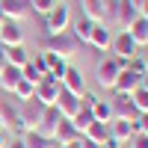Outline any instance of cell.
Wrapping results in <instances>:
<instances>
[{
	"instance_id": "30",
	"label": "cell",
	"mask_w": 148,
	"mask_h": 148,
	"mask_svg": "<svg viewBox=\"0 0 148 148\" xmlns=\"http://www.w3.org/2000/svg\"><path fill=\"white\" fill-rule=\"evenodd\" d=\"M127 68H130L133 74H139V77H145V74H148V59H145L142 53H136V56L127 62Z\"/></svg>"
},
{
	"instance_id": "43",
	"label": "cell",
	"mask_w": 148,
	"mask_h": 148,
	"mask_svg": "<svg viewBox=\"0 0 148 148\" xmlns=\"http://www.w3.org/2000/svg\"><path fill=\"white\" fill-rule=\"evenodd\" d=\"M0 92H3V89H0Z\"/></svg>"
},
{
	"instance_id": "25",
	"label": "cell",
	"mask_w": 148,
	"mask_h": 148,
	"mask_svg": "<svg viewBox=\"0 0 148 148\" xmlns=\"http://www.w3.org/2000/svg\"><path fill=\"white\" fill-rule=\"evenodd\" d=\"M6 59H9V65H18V68H24V65L30 62V51H27V45L6 47Z\"/></svg>"
},
{
	"instance_id": "7",
	"label": "cell",
	"mask_w": 148,
	"mask_h": 148,
	"mask_svg": "<svg viewBox=\"0 0 148 148\" xmlns=\"http://www.w3.org/2000/svg\"><path fill=\"white\" fill-rule=\"evenodd\" d=\"M0 45H3V47L24 45V30H21L18 21H9V18L0 21Z\"/></svg>"
},
{
	"instance_id": "37",
	"label": "cell",
	"mask_w": 148,
	"mask_h": 148,
	"mask_svg": "<svg viewBox=\"0 0 148 148\" xmlns=\"http://www.w3.org/2000/svg\"><path fill=\"white\" fill-rule=\"evenodd\" d=\"M6 65H9V59H6V47L0 45V68H6Z\"/></svg>"
},
{
	"instance_id": "3",
	"label": "cell",
	"mask_w": 148,
	"mask_h": 148,
	"mask_svg": "<svg viewBox=\"0 0 148 148\" xmlns=\"http://www.w3.org/2000/svg\"><path fill=\"white\" fill-rule=\"evenodd\" d=\"M110 51H113V56L121 62V68H127V62L139 53V47H136V42L130 39L127 30H121L119 36H113V47H110Z\"/></svg>"
},
{
	"instance_id": "34",
	"label": "cell",
	"mask_w": 148,
	"mask_h": 148,
	"mask_svg": "<svg viewBox=\"0 0 148 148\" xmlns=\"http://www.w3.org/2000/svg\"><path fill=\"white\" fill-rule=\"evenodd\" d=\"M136 130H139V133H148V113H139V119H136Z\"/></svg>"
},
{
	"instance_id": "6",
	"label": "cell",
	"mask_w": 148,
	"mask_h": 148,
	"mask_svg": "<svg viewBox=\"0 0 148 148\" xmlns=\"http://www.w3.org/2000/svg\"><path fill=\"white\" fill-rule=\"evenodd\" d=\"M113 119H125V121H136L139 119V110L133 107L130 95L116 92V98H113Z\"/></svg>"
},
{
	"instance_id": "32",
	"label": "cell",
	"mask_w": 148,
	"mask_h": 148,
	"mask_svg": "<svg viewBox=\"0 0 148 148\" xmlns=\"http://www.w3.org/2000/svg\"><path fill=\"white\" fill-rule=\"evenodd\" d=\"M21 74H24V80H30V83H39V80H42V71L36 68L33 62H27V65H24V68H21Z\"/></svg>"
},
{
	"instance_id": "19",
	"label": "cell",
	"mask_w": 148,
	"mask_h": 148,
	"mask_svg": "<svg viewBox=\"0 0 148 148\" xmlns=\"http://www.w3.org/2000/svg\"><path fill=\"white\" fill-rule=\"evenodd\" d=\"M95 24H98V21L86 18V15H80L77 21H71V33H74V39H77L80 45H89V36H92V30H95Z\"/></svg>"
},
{
	"instance_id": "33",
	"label": "cell",
	"mask_w": 148,
	"mask_h": 148,
	"mask_svg": "<svg viewBox=\"0 0 148 148\" xmlns=\"http://www.w3.org/2000/svg\"><path fill=\"white\" fill-rule=\"evenodd\" d=\"M130 148H148V133H133V136H130V142H127Z\"/></svg>"
},
{
	"instance_id": "28",
	"label": "cell",
	"mask_w": 148,
	"mask_h": 148,
	"mask_svg": "<svg viewBox=\"0 0 148 148\" xmlns=\"http://www.w3.org/2000/svg\"><path fill=\"white\" fill-rule=\"evenodd\" d=\"M71 121H74V127H77V130H80V136H83V133H86V127H89L92 121H95V119H92V110H80V113L74 116Z\"/></svg>"
},
{
	"instance_id": "24",
	"label": "cell",
	"mask_w": 148,
	"mask_h": 148,
	"mask_svg": "<svg viewBox=\"0 0 148 148\" xmlns=\"http://www.w3.org/2000/svg\"><path fill=\"white\" fill-rule=\"evenodd\" d=\"M24 145H27V148H59L53 139H47V136H42V133L39 130H27V133H24Z\"/></svg>"
},
{
	"instance_id": "12",
	"label": "cell",
	"mask_w": 148,
	"mask_h": 148,
	"mask_svg": "<svg viewBox=\"0 0 148 148\" xmlns=\"http://www.w3.org/2000/svg\"><path fill=\"white\" fill-rule=\"evenodd\" d=\"M0 15L9 21H21L30 15V0H0Z\"/></svg>"
},
{
	"instance_id": "35",
	"label": "cell",
	"mask_w": 148,
	"mask_h": 148,
	"mask_svg": "<svg viewBox=\"0 0 148 148\" xmlns=\"http://www.w3.org/2000/svg\"><path fill=\"white\" fill-rule=\"evenodd\" d=\"M6 148H27V145H24V139H21V136H12V139L6 142Z\"/></svg>"
},
{
	"instance_id": "15",
	"label": "cell",
	"mask_w": 148,
	"mask_h": 148,
	"mask_svg": "<svg viewBox=\"0 0 148 148\" xmlns=\"http://www.w3.org/2000/svg\"><path fill=\"white\" fill-rule=\"evenodd\" d=\"M77 139H80V130L74 127V121L71 119H62L59 127H56V133H53V142L62 148V145H71V142H77Z\"/></svg>"
},
{
	"instance_id": "10",
	"label": "cell",
	"mask_w": 148,
	"mask_h": 148,
	"mask_svg": "<svg viewBox=\"0 0 148 148\" xmlns=\"http://www.w3.org/2000/svg\"><path fill=\"white\" fill-rule=\"evenodd\" d=\"M89 47H95L98 53H107L110 47H113V33L107 30L104 21L95 24V30H92V36H89Z\"/></svg>"
},
{
	"instance_id": "4",
	"label": "cell",
	"mask_w": 148,
	"mask_h": 148,
	"mask_svg": "<svg viewBox=\"0 0 148 148\" xmlns=\"http://www.w3.org/2000/svg\"><path fill=\"white\" fill-rule=\"evenodd\" d=\"M119 74H121V62H119L116 56H107V59H101V62H98V71H95L98 86H101V89H116Z\"/></svg>"
},
{
	"instance_id": "39",
	"label": "cell",
	"mask_w": 148,
	"mask_h": 148,
	"mask_svg": "<svg viewBox=\"0 0 148 148\" xmlns=\"http://www.w3.org/2000/svg\"><path fill=\"white\" fill-rule=\"evenodd\" d=\"M6 142H9L6 139V130H0V148H6Z\"/></svg>"
},
{
	"instance_id": "38",
	"label": "cell",
	"mask_w": 148,
	"mask_h": 148,
	"mask_svg": "<svg viewBox=\"0 0 148 148\" xmlns=\"http://www.w3.org/2000/svg\"><path fill=\"white\" fill-rule=\"evenodd\" d=\"M127 3H130V6H133V9H136V12H139V9H142V6H145V0H127Z\"/></svg>"
},
{
	"instance_id": "42",
	"label": "cell",
	"mask_w": 148,
	"mask_h": 148,
	"mask_svg": "<svg viewBox=\"0 0 148 148\" xmlns=\"http://www.w3.org/2000/svg\"><path fill=\"white\" fill-rule=\"evenodd\" d=\"M0 130H6V121H3V116H0Z\"/></svg>"
},
{
	"instance_id": "40",
	"label": "cell",
	"mask_w": 148,
	"mask_h": 148,
	"mask_svg": "<svg viewBox=\"0 0 148 148\" xmlns=\"http://www.w3.org/2000/svg\"><path fill=\"white\" fill-rule=\"evenodd\" d=\"M139 15H142V18H148V0H145V6L139 9Z\"/></svg>"
},
{
	"instance_id": "27",
	"label": "cell",
	"mask_w": 148,
	"mask_h": 148,
	"mask_svg": "<svg viewBox=\"0 0 148 148\" xmlns=\"http://www.w3.org/2000/svg\"><path fill=\"white\" fill-rule=\"evenodd\" d=\"M12 98H15L18 104H24V101H33L36 98V83H30V80H24L21 77V83L12 89Z\"/></svg>"
},
{
	"instance_id": "41",
	"label": "cell",
	"mask_w": 148,
	"mask_h": 148,
	"mask_svg": "<svg viewBox=\"0 0 148 148\" xmlns=\"http://www.w3.org/2000/svg\"><path fill=\"white\" fill-rule=\"evenodd\" d=\"M142 89H148V74H145V77H142Z\"/></svg>"
},
{
	"instance_id": "36",
	"label": "cell",
	"mask_w": 148,
	"mask_h": 148,
	"mask_svg": "<svg viewBox=\"0 0 148 148\" xmlns=\"http://www.w3.org/2000/svg\"><path fill=\"white\" fill-rule=\"evenodd\" d=\"M77 148H101V145H98V142H92V139H86V136H80Z\"/></svg>"
},
{
	"instance_id": "31",
	"label": "cell",
	"mask_w": 148,
	"mask_h": 148,
	"mask_svg": "<svg viewBox=\"0 0 148 148\" xmlns=\"http://www.w3.org/2000/svg\"><path fill=\"white\" fill-rule=\"evenodd\" d=\"M56 3H62V0H30V9H36V12L45 18V15H47V12H51Z\"/></svg>"
},
{
	"instance_id": "8",
	"label": "cell",
	"mask_w": 148,
	"mask_h": 148,
	"mask_svg": "<svg viewBox=\"0 0 148 148\" xmlns=\"http://www.w3.org/2000/svg\"><path fill=\"white\" fill-rule=\"evenodd\" d=\"M42 113H45V107H42L39 101H36V98H33V101H24V104H18V116H21V121H24V125H27L30 130H36V127H39V119H42Z\"/></svg>"
},
{
	"instance_id": "20",
	"label": "cell",
	"mask_w": 148,
	"mask_h": 148,
	"mask_svg": "<svg viewBox=\"0 0 148 148\" xmlns=\"http://www.w3.org/2000/svg\"><path fill=\"white\" fill-rule=\"evenodd\" d=\"M21 77H24V74H21L18 65H6V68H0V89L12 95V89L21 83Z\"/></svg>"
},
{
	"instance_id": "16",
	"label": "cell",
	"mask_w": 148,
	"mask_h": 148,
	"mask_svg": "<svg viewBox=\"0 0 148 148\" xmlns=\"http://www.w3.org/2000/svg\"><path fill=\"white\" fill-rule=\"evenodd\" d=\"M113 18L119 21V27H121V30H127L130 24H133V21L139 18V12L133 9V6L127 3V0H116V9H113Z\"/></svg>"
},
{
	"instance_id": "26",
	"label": "cell",
	"mask_w": 148,
	"mask_h": 148,
	"mask_svg": "<svg viewBox=\"0 0 148 148\" xmlns=\"http://www.w3.org/2000/svg\"><path fill=\"white\" fill-rule=\"evenodd\" d=\"M92 119L110 125V121H113V101H101V98H98V101L92 104Z\"/></svg>"
},
{
	"instance_id": "23",
	"label": "cell",
	"mask_w": 148,
	"mask_h": 148,
	"mask_svg": "<svg viewBox=\"0 0 148 148\" xmlns=\"http://www.w3.org/2000/svg\"><path fill=\"white\" fill-rule=\"evenodd\" d=\"M86 139H92V142H98L104 148V142L110 139V125H104V121H92L89 127H86V133H83Z\"/></svg>"
},
{
	"instance_id": "11",
	"label": "cell",
	"mask_w": 148,
	"mask_h": 148,
	"mask_svg": "<svg viewBox=\"0 0 148 148\" xmlns=\"http://www.w3.org/2000/svg\"><path fill=\"white\" fill-rule=\"evenodd\" d=\"M59 121H62V116H59V110L56 107H45V113H42V119H39V130L42 136H47V139H53V133H56V127H59Z\"/></svg>"
},
{
	"instance_id": "29",
	"label": "cell",
	"mask_w": 148,
	"mask_h": 148,
	"mask_svg": "<svg viewBox=\"0 0 148 148\" xmlns=\"http://www.w3.org/2000/svg\"><path fill=\"white\" fill-rule=\"evenodd\" d=\"M130 101H133V107H136L139 113H148V89H142V86H139V89L130 95Z\"/></svg>"
},
{
	"instance_id": "5",
	"label": "cell",
	"mask_w": 148,
	"mask_h": 148,
	"mask_svg": "<svg viewBox=\"0 0 148 148\" xmlns=\"http://www.w3.org/2000/svg\"><path fill=\"white\" fill-rule=\"evenodd\" d=\"M59 92H62V83L47 77V74H42V80L36 83V101H39L42 107H56V98Z\"/></svg>"
},
{
	"instance_id": "17",
	"label": "cell",
	"mask_w": 148,
	"mask_h": 148,
	"mask_svg": "<svg viewBox=\"0 0 148 148\" xmlns=\"http://www.w3.org/2000/svg\"><path fill=\"white\" fill-rule=\"evenodd\" d=\"M142 86V77L139 74H133L130 68H121V74H119V80H116V89L113 92H125V95H133Z\"/></svg>"
},
{
	"instance_id": "2",
	"label": "cell",
	"mask_w": 148,
	"mask_h": 148,
	"mask_svg": "<svg viewBox=\"0 0 148 148\" xmlns=\"http://www.w3.org/2000/svg\"><path fill=\"white\" fill-rule=\"evenodd\" d=\"M65 30H71V9L65 3H56L45 15V33L47 36H56V33H65Z\"/></svg>"
},
{
	"instance_id": "1",
	"label": "cell",
	"mask_w": 148,
	"mask_h": 148,
	"mask_svg": "<svg viewBox=\"0 0 148 148\" xmlns=\"http://www.w3.org/2000/svg\"><path fill=\"white\" fill-rule=\"evenodd\" d=\"M80 42L74 39V33L65 30V33H56V36H47V42H45V51L47 53H56V56H62V59H71V56H77L80 53Z\"/></svg>"
},
{
	"instance_id": "9",
	"label": "cell",
	"mask_w": 148,
	"mask_h": 148,
	"mask_svg": "<svg viewBox=\"0 0 148 148\" xmlns=\"http://www.w3.org/2000/svg\"><path fill=\"white\" fill-rule=\"evenodd\" d=\"M62 89L71 92V95H77V98L86 92V77H83L80 68H74V65L65 68V74H62Z\"/></svg>"
},
{
	"instance_id": "21",
	"label": "cell",
	"mask_w": 148,
	"mask_h": 148,
	"mask_svg": "<svg viewBox=\"0 0 148 148\" xmlns=\"http://www.w3.org/2000/svg\"><path fill=\"white\" fill-rule=\"evenodd\" d=\"M127 33H130V39L136 42V47H145V45H148V18L139 15V18L127 27Z\"/></svg>"
},
{
	"instance_id": "13",
	"label": "cell",
	"mask_w": 148,
	"mask_h": 148,
	"mask_svg": "<svg viewBox=\"0 0 148 148\" xmlns=\"http://www.w3.org/2000/svg\"><path fill=\"white\" fill-rule=\"evenodd\" d=\"M133 133H136V121H125V119H113L110 121V136H113L116 142L127 145Z\"/></svg>"
},
{
	"instance_id": "14",
	"label": "cell",
	"mask_w": 148,
	"mask_h": 148,
	"mask_svg": "<svg viewBox=\"0 0 148 148\" xmlns=\"http://www.w3.org/2000/svg\"><path fill=\"white\" fill-rule=\"evenodd\" d=\"M56 110H59V116H62V119H74V116H77L80 113V98L77 95H71V92H59V98H56Z\"/></svg>"
},
{
	"instance_id": "22",
	"label": "cell",
	"mask_w": 148,
	"mask_h": 148,
	"mask_svg": "<svg viewBox=\"0 0 148 148\" xmlns=\"http://www.w3.org/2000/svg\"><path fill=\"white\" fill-rule=\"evenodd\" d=\"M80 6H83V15L92 21H104L107 15V0H80Z\"/></svg>"
},
{
	"instance_id": "18",
	"label": "cell",
	"mask_w": 148,
	"mask_h": 148,
	"mask_svg": "<svg viewBox=\"0 0 148 148\" xmlns=\"http://www.w3.org/2000/svg\"><path fill=\"white\" fill-rule=\"evenodd\" d=\"M65 68H68V59H62V56L47 53V51H45V74H47V77H53V80H59V83H62Z\"/></svg>"
}]
</instances>
